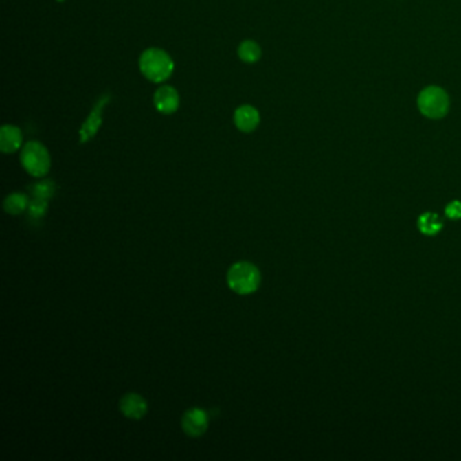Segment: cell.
I'll use <instances>...</instances> for the list:
<instances>
[{
  "mask_svg": "<svg viewBox=\"0 0 461 461\" xmlns=\"http://www.w3.org/2000/svg\"><path fill=\"white\" fill-rule=\"evenodd\" d=\"M27 211H29V216H30V218H33V219H40V218H42V216L46 214V211H47V201L34 198L33 201H30Z\"/></svg>",
  "mask_w": 461,
  "mask_h": 461,
  "instance_id": "cell-15",
  "label": "cell"
},
{
  "mask_svg": "<svg viewBox=\"0 0 461 461\" xmlns=\"http://www.w3.org/2000/svg\"><path fill=\"white\" fill-rule=\"evenodd\" d=\"M54 190H56V185L52 180H42V181H38L33 185L32 188V192L34 195V198H38V199H50L54 194Z\"/></svg>",
  "mask_w": 461,
  "mask_h": 461,
  "instance_id": "cell-14",
  "label": "cell"
},
{
  "mask_svg": "<svg viewBox=\"0 0 461 461\" xmlns=\"http://www.w3.org/2000/svg\"><path fill=\"white\" fill-rule=\"evenodd\" d=\"M110 100V96L106 95L103 98H100V100L96 103V106L93 107L92 113L89 114V117L87 118V121L84 122L83 127L80 130V141L85 142L88 139H91L96 131L99 130L100 124H102V114H103V107L106 106V103Z\"/></svg>",
  "mask_w": 461,
  "mask_h": 461,
  "instance_id": "cell-8",
  "label": "cell"
},
{
  "mask_svg": "<svg viewBox=\"0 0 461 461\" xmlns=\"http://www.w3.org/2000/svg\"><path fill=\"white\" fill-rule=\"evenodd\" d=\"M21 164L34 177H43L50 169V155L38 141H30L22 148Z\"/></svg>",
  "mask_w": 461,
  "mask_h": 461,
  "instance_id": "cell-3",
  "label": "cell"
},
{
  "mask_svg": "<svg viewBox=\"0 0 461 461\" xmlns=\"http://www.w3.org/2000/svg\"><path fill=\"white\" fill-rule=\"evenodd\" d=\"M238 56L244 63H248V64L256 63L261 57V47L257 42L247 40L240 45Z\"/></svg>",
  "mask_w": 461,
  "mask_h": 461,
  "instance_id": "cell-13",
  "label": "cell"
},
{
  "mask_svg": "<svg viewBox=\"0 0 461 461\" xmlns=\"http://www.w3.org/2000/svg\"><path fill=\"white\" fill-rule=\"evenodd\" d=\"M183 431L194 438L203 436L209 429V416L205 410L199 407H192L184 413L181 417Z\"/></svg>",
  "mask_w": 461,
  "mask_h": 461,
  "instance_id": "cell-5",
  "label": "cell"
},
{
  "mask_svg": "<svg viewBox=\"0 0 461 461\" xmlns=\"http://www.w3.org/2000/svg\"><path fill=\"white\" fill-rule=\"evenodd\" d=\"M417 226H418L419 232L423 236L434 237L442 230L444 221L438 214L431 212V211H426V212H422L419 215Z\"/></svg>",
  "mask_w": 461,
  "mask_h": 461,
  "instance_id": "cell-11",
  "label": "cell"
},
{
  "mask_svg": "<svg viewBox=\"0 0 461 461\" xmlns=\"http://www.w3.org/2000/svg\"><path fill=\"white\" fill-rule=\"evenodd\" d=\"M29 198L25 194L21 192H14L10 194L5 199H4V211L10 215H19L22 214L25 210L29 207Z\"/></svg>",
  "mask_w": 461,
  "mask_h": 461,
  "instance_id": "cell-12",
  "label": "cell"
},
{
  "mask_svg": "<svg viewBox=\"0 0 461 461\" xmlns=\"http://www.w3.org/2000/svg\"><path fill=\"white\" fill-rule=\"evenodd\" d=\"M58 1H63V0H58Z\"/></svg>",
  "mask_w": 461,
  "mask_h": 461,
  "instance_id": "cell-17",
  "label": "cell"
},
{
  "mask_svg": "<svg viewBox=\"0 0 461 461\" xmlns=\"http://www.w3.org/2000/svg\"><path fill=\"white\" fill-rule=\"evenodd\" d=\"M120 410L126 418L139 420L148 413V403L139 394L128 392L120 401Z\"/></svg>",
  "mask_w": 461,
  "mask_h": 461,
  "instance_id": "cell-6",
  "label": "cell"
},
{
  "mask_svg": "<svg viewBox=\"0 0 461 461\" xmlns=\"http://www.w3.org/2000/svg\"><path fill=\"white\" fill-rule=\"evenodd\" d=\"M234 124L238 130L244 133H251L260 124V114L253 106H241L234 113Z\"/></svg>",
  "mask_w": 461,
  "mask_h": 461,
  "instance_id": "cell-9",
  "label": "cell"
},
{
  "mask_svg": "<svg viewBox=\"0 0 461 461\" xmlns=\"http://www.w3.org/2000/svg\"><path fill=\"white\" fill-rule=\"evenodd\" d=\"M153 103H155V107L160 113H163V114H172L179 107V103H180L179 93H177V91L173 87L163 85V87L157 88V91L155 92Z\"/></svg>",
  "mask_w": 461,
  "mask_h": 461,
  "instance_id": "cell-7",
  "label": "cell"
},
{
  "mask_svg": "<svg viewBox=\"0 0 461 461\" xmlns=\"http://www.w3.org/2000/svg\"><path fill=\"white\" fill-rule=\"evenodd\" d=\"M261 283L258 268L249 261H240L227 271V284L232 291L238 295H249L257 291Z\"/></svg>",
  "mask_w": 461,
  "mask_h": 461,
  "instance_id": "cell-2",
  "label": "cell"
},
{
  "mask_svg": "<svg viewBox=\"0 0 461 461\" xmlns=\"http://www.w3.org/2000/svg\"><path fill=\"white\" fill-rule=\"evenodd\" d=\"M418 106L423 115L431 120H438L448 113L449 99L441 88L427 87L419 95Z\"/></svg>",
  "mask_w": 461,
  "mask_h": 461,
  "instance_id": "cell-4",
  "label": "cell"
},
{
  "mask_svg": "<svg viewBox=\"0 0 461 461\" xmlns=\"http://www.w3.org/2000/svg\"><path fill=\"white\" fill-rule=\"evenodd\" d=\"M23 135L16 126L5 125L0 130V149L3 153H14L22 146Z\"/></svg>",
  "mask_w": 461,
  "mask_h": 461,
  "instance_id": "cell-10",
  "label": "cell"
},
{
  "mask_svg": "<svg viewBox=\"0 0 461 461\" xmlns=\"http://www.w3.org/2000/svg\"><path fill=\"white\" fill-rule=\"evenodd\" d=\"M445 216L452 219V221H458L461 219V202L460 201H452L451 203H448L445 206Z\"/></svg>",
  "mask_w": 461,
  "mask_h": 461,
  "instance_id": "cell-16",
  "label": "cell"
},
{
  "mask_svg": "<svg viewBox=\"0 0 461 461\" xmlns=\"http://www.w3.org/2000/svg\"><path fill=\"white\" fill-rule=\"evenodd\" d=\"M173 60L166 50L150 47L141 54L139 58V69L142 75L153 82L163 83L173 72Z\"/></svg>",
  "mask_w": 461,
  "mask_h": 461,
  "instance_id": "cell-1",
  "label": "cell"
}]
</instances>
